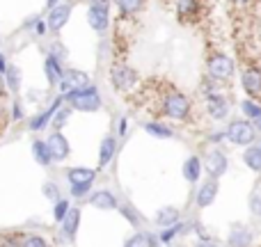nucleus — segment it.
Here are the masks:
<instances>
[{"mask_svg":"<svg viewBox=\"0 0 261 247\" xmlns=\"http://www.w3.org/2000/svg\"><path fill=\"white\" fill-rule=\"evenodd\" d=\"M69 208H71V204H69L67 199L60 197L58 202H55V208H53V217H55V222H62V217L69 213Z\"/></svg>","mask_w":261,"mask_h":247,"instance_id":"nucleus-34","label":"nucleus"},{"mask_svg":"<svg viewBox=\"0 0 261 247\" xmlns=\"http://www.w3.org/2000/svg\"><path fill=\"white\" fill-rule=\"evenodd\" d=\"M71 12H73V3H71V0H62L60 5L50 7L48 9V16H46V28H48V32L58 35V32L69 23Z\"/></svg>","mask_w":261,"mask_h":247,"instance_id":"nucleus-10","label":"nucleus"},{"mask_svg":"<svg viewBox=\"0 0 261 247\" xmlns=\"http://www.w3.org/2000/svg\"><path fill=\"white\" fill-rule=\"evenodd\" d=\"M218 190H220V183H218L216 179H208L206 176V181H202L197 193H195V206H197L199 211L213 206V202H216V197H218Z\"/></svg>","mask_w":261,"mask_h":247,"instance_id":"nucleus-13","label":"nucleus"},{"mask_svg":"<svg viewBox=\"0 0 261 247\" xmlns=\"http://www.w3.org/2000/svg\"><path fill=\"white\" fill-rule=\"evenodd\" d=\"M62 236L64 238H69V240H73L76 238V234H78V227H81V211L78 208H69V213L62 217Z\"/></svg>","mask_w":261,"mask_h":247,"instance_id":"nucleus-24","label":"nucleus"},{"mask_svg":"<svg viewBox=\"0 0 261 247\" xmlns=\"http://www.w3.org/2000/svg\"><path fill=\"white\" fill-rule=\"evenodd\" d=\"M206 140H208V144H211V147H218L220 142H227V140H225V128H222V130H211V135H206Z\"/></svg>","mask_w":261,"mask_h":247,"instance_id":"nucleus-39","label":"nucleus"},{"mask_svg":"<svg viewBox=\"0 0 261 247\" xmlns=\"http://www.w3.org/2000/svg\"><path fill=\"white\" fill-rule=\"evenodd\" d=\"M142 128H144V133L156 140H172L176 135L174 126L170 122H161V119H149V122H144Z\"/></svg>","mask_w":261,"mask_h":247,"instance_id":"nucleus-16","label":"nucleus"},{"mask_svg":"<svg viewBox=\"0 0 261 247\" xmlns=\"http://www.w3.org/2000/svg\"><path fill=\"white\" fill-rule=\"evenodd\" d=\"M158 113L172 124H186L193 117V101L176 87H167L161 94Z\"/></svg>","mask_w":261,"mask_h":247,"instance_id":"nucleus-1","label":"nucleus"},{"mask_svg":"<svg viewBox=\"0 0 261 247\" xmlns=\"http://www.w3.org/2000/svg\"><path fill=\"white\" fill-rule=\"evenodd\" d=\"M174 14L176 21L184 25L199 21V16L204 14V0H174Z\"/></svg>","mask_w":261,"mask_h":247,"instance_id":"nucleus-11","label":"nucleus"},{"mask_svg":"<svg viewBox=\"0 0 261 247\" xmlns=\"http://www.w3.org/2000/svg\"><path fill=\"white\" fill-rule=\"evenodd\" d=\"M254 3H257V0H229V5L236 12H245V9H250Z\"/></svg>","mask_w":261,"mask_h":247,"instance_id":"nucleus-40","label":"nucleus"},{"mask_svg":"<svg viewBox=\"0 0 261 247\" xmlns=\"http://www.w3.org/2000/svg\"><path fill=\"white\" fill-rule=\"evenodd\" d=\"M90 206L99 208V211H115L119 206V202L110 190H96V193L90 195Z\"/></svg>","mask_w":261,"mask_h":247,"instance_id":"nucleus-20","label":"nucleus"},{"mask_svg":"<svg viewBox=\"0 0 261 247\" xmlns=\"http://www.w3.org/2000/svg\"><path fill=\"white\" fill-rule=\"evenodd\" d=\"M243 162L248 170H252L254 174H261V140L257 138L252 144H248L243 151Z\"/></svg>","mask_w":261,"mask_h":247,"instance_id":"nucleus-22","label":"nucleus"},{"mask_svg":"<svg viewBox=\"0 0 261 247\" xmlns=\"http://www.w3.org/2000/svg\"><path fill=\"white\" fill-rule=\"evenodd\" d=\"M144 3H147V0H115V5H117L119 14H122L124 18L138 16V14L144 9Z\"/></svg>","mask_w":261,"mask_h":247,"instance_id":"nucleus-26","label":"nucleus"},{"mask_svg":"<svg viewBox=\"0 0 261 247\" xmlns=\"http://www.w3.org/2000/svg\"><path fill=\"white\" fill-rule=\"evenodd\" d=\"M60 105H64V99H62V94H60L58 99H55L53 103H50L48 108L44 110V113H39V115H37V117H32V122H30V128H32V130H44L46 126L50 124V119H53V115L58 113V108H60Z\"/></svg>","mask_w":261,"mask_h":247,"instance_id":"nucleus-21","label":"nucleus"},{"mask_svg":"<svg viewBox=\"0 0 261 247\" xmlns=\"http://www.w3.org/2000/svg\"><path fill=\"white\" fill-rule=\"evenodd\" d=\"M60 3H62V0H46V7H55V5H60Z\"/></svg>","mask_w":261,"mask_h":247,"instance_id":"nucleus-46","label":"nucleus"},{"mask_svg":"<svg viewBox=\"0 0 261 247\" xmlns=\"http://www.w3.org/2000/svg\"><path fill=\"white\" fill-rule=\"evenodd\" d=\"M252 124H254V128H257V133L261 135V117H259V119H254Z\"/></svg>","mask_w":261,"mask_h":247,"instance_id":"nucleus-47","label":"nucleus"},{"mask_svg":"<svg viewBox=\"0 0 261 247\" xmlns=\"http://www.w3.org/2000/svg\"><path fill=\"white\" fill-rule=\"evenodd\" d=\"M87 23L94 32L106 35L110 28V0H92L87 7Z\"/></svg>","mask_w":261,"mask_h":247,"instance_id":"nucleus-8","label":"nucleus"},{"mask_svg":"<svg viewBox=\"0 0 261 247\" xmlns=\"http://www.w3.org/2000/svg\"><path fill=\"white\" fill-rule=\"evenodd\" d=\"M202 165H204V174H206L208 179L220 181L222 176L229 172V156H227L220 147H208L202 158Z\"/></svg>","mask_w":261,"mask_h":247,"instance_id":"nucleus-7","label":"nucleus"},{"mask_svg":"<svg viewBox=\"0 0 261 247\" xmlns=\"http://www.w3.org/2000/svg\"><path fill=\"white\" fill-rule=\"evenodd\" d=\"M241 113L245 115V119H250V122H254V119L261 117V101L259 99H245L241 101Z\"/></svg>","mask_w":261,"mask_h":247,"instance_id":"nucleus-29","label":"nucleus"},{"mask_svg":"<svg viewBox=\"0 0 261 247\" xmlns=\"http://www.w3.org/2000/svg\"><path fill=\"white\" fill-rule=\"evenodd\" d=\"M181 174H184V179L188 181V183H199V179H202L204 174V165H202V158L197 156V153H193V156H188L184 160V167H181Z\"/></svg>","mask_w":261,"mask_h":247,"instance_id":"nucleus-18","label":"nucleus"},{"mask_svg":"<svg viewBox=\"0 0 261 247\" xmlns=\"http://www.w3.org/2000/svg\"><path fill=\"white\" fill-rule=\"evenodd\" d=\"M44 197L50 199V202H58V199H60V188H58V183H53V181L44 183Z\"/></svg>","mask_w":261,"mask_h":247,"instance_id":"nucleus-36","label":"nucleus"},{"mask_svg":"<svg viewBox=\"0 0 261 247\" xmlns=\"http://www.w3.org/2000/svg\"><path fill=\"white\" fill-rule=\"evenodd\" d=\"M241 90L250 96V99H259L261 96V67L259 64H245L241 69Z\"/></svg>","mask_w":261,"mask_h":247,"instance_id":"nucleus-9","label":"nucleus"},{"mask_svg":"<svg viewBox=\"0 0 261 247\" xmlns=\"http://www.w3.org/2000/svg\"><path fill=\"white\" fill-rule=\"evenodd\" d=\"M12 117L16 119V122H21V119L25 117V113H23V103H21V101H14V105H12Z\"/></svg>","mask_w":261,"mask_h":247,"instance_id":"nucleus-41","label":"nucleus"},{"mask_svg":"<svg viewBox=\"0 0 261 247\" xmlns=\"http://www.w3.org/2000/svg\"><path fill=\"white\" fill-rule=\"evenodd\" d=\"M117 149H119L117 138L106 135V138L101 140V144H99V167L110 165V162H113V158L117 156Z\"/></svg>","mask_w":261,"mask_h":247,"instance_id":"nucleus-23","label":"nucleus"},{"mask_svg":"<svg viewBox=\"0 0 261 247\" xmlns=\"http://www.w3.org/2000/svg\"><path fill=\"white\" fill-rule=\"evenodd\" d=\"M7 85H5V76L3 73H0V99H5V96H7Z\"/></svg>","mask_w":261,"mask_h":247,"instance_id":"nucleus-44","label":"nucleus"},{"mask_svg":"<svg viewBox=\"0 0 261 247\" xmlns=\"http://www.w3.org/2000/svg\"><path fill=\"white\" fill-rule=\"evenodd\" d=\"M62 99L67 105H71V110H78V113H96L103 108V96H101L99 87L92 83L81 90L67 92V94H62Z\"/></svg>","mask_w":261,"mask_h":247,"instance_id":"nucleus-2","label":"nucleus"},{"mask_svg":"<svg viewBox=\"0 0 261 247\" xmlns=\"http://www.w3.org/2000/svg\"><path fill=\"white\" fill-rule=\"evenodd\" d=\"M90 188H92V183H81V185H71V197H76V199L85 197V195H90Z\"/></svg>","mask_w":261,"mask_h":247,"instance_id":"nucleus-38","label":"nucleus"},{"mask_svg":"<svg viewBox=\"0 0 261 247\" xmlns=\"http://www.w3.org/2000/svg\"><path fill=\"white\" fill-rule=\"evenodd\" d=\"M259 138L257 128H254V124L250 122V119L245 117H239V119H231L229 124L225 126V140L229 144H234V147H248V144H252L254 140Z\"/></svg>","mask_w":261,"mask_h":247,"instance_id":"nucleus-6","label":"nucleus"},{"mask_svg":"<svg viewBox=\"0 0 261 247\" xmlns=\"http://www.w3.org/2000/svg\"><path fill=\"white\" fill-rule=\"evenodd\" d=\"M117 135H119V138H126V135H128V119L126 117H119V122H117Z\"/></svg>","mask_w":261,"mask_h":247,"instance_id":"nucleus-42","label":"nucleus"},{"mask_svg":"<svg viewBox=\"0 0 261 247\" xmlns=\"http://www.w3.org/2000/svg\"><path fill=\"white\" fill-rule=\"evenodd\" d=\"M204 103V113L208 115V119L213 122H227L231 115V99L225 94V87L216 92H206V94H199Z\"/></svg>","mask_w":261,"mask_h":247,"instance_id":"nucleus-4","label":"nucleus"},{"mask_svg":"<svg viewBox=\"0 0 261 247\" xmlns=\"http://www.w3.org/2000/svg\"><path fill=\"white\" fill-rule=\"evenodd\" d=\"M21 247H48V243H46V238H41V236L30 234L21 240Z\"/></svg>","mask_w":261,"mask_h":247,"instance_id":"nucleus-35","label":"nucleus"},{"mask_svg":"<svg viewBox=\"0 0 261 247\" xmlns=\"http://www.w3.org/2000/svg\"><path fill=\"white\" fill-rule=\"evenodd\" d=\"M195 247H220V245H218L216 240H213L211 236H208V238H199L197 243H195Z\"/></svg>","mask_w":261,"mask_h":247,"instance_id":"nucleus-43","label":"nucleus"},{"mask_svg":"<svg viewBox=\"0 0 261 247\" xmlns=\"http://www.w3.org/2000/svg\"><path fill=\"white\" fill-rule=\"evenodd\" d=\"M46 144H48V151H50V158H53V162H62L69 158V153H71V147H69V140L64 138L60 130H53V133L48 135V140H46Z\"/></svg>","mask_w":261,"mask_h":247,"instance_id":"nucleus-14","label":"nucleus"},{"mask_svg":"<svg viewBox=\"0 0 261 247\" xmlns=\"http://www.w3.org/2000/svg\"><path fill=\"white\" fill-rule=\"evenodd\" d=\"M206 76L213 78L218 83L229 85V80L236 76V62L231 55H227L225 50H211L206 55Z\"/></svg>","mask_w":261,"mask_h":247,"instance_id":"nucleus-3","label":"nucleus"},{"mask_svg":"<svg viewBox=\"0 0 261 247\" xmlns=\"http://www.w3.org/2000/svg\"><path fill=\"white\" fill-rule=\"evenodd\" d=\"M227 247H254V231L250 225L234 222L227 229Z\"/></svg>","mask_w":261,"mask_h":247,"instance_id":"nucleus-12","label":"nucleus"},{"mask_svg":"<svg viewBox=\"0 0 261 247\" xmlns=\"http://www.w3.org/2000/svg\"><path fill=\"white\" fill-rule=\"evenodd\" d=\"M32 156H35V160L39 162V165H50V162H53L46 140H35V144H32Z\"/></svg>","mask_w":261,"mask_h":247,"instance_id":"nucleus-28","label":"nucleus"},{"mask_svg":"<svg viewBox=\"0 0 261 247\" xmlns=\"http://www.w3.org/2000/svg\"><path fill=\"white\" fill-rule=\"evenodd\" d=\"M179 220H184V213H181L176 206H161L156 213H153V225H156L158 229L172 227V225H176Z\"/></svg>","mask_w":261,"mask_h":247,"instance_id":"nucleus-17","label":"nucleus"},{"mask_svg":"<svg viewBox=\"0 0 261 247\" xmlns=\"http://www.w3.org/2000/svg\"><path fill=\"white\" fill-rule=\"evenodd\" d=\"M48 53L53 55V58H58L60 62H64V60H67V48H64V46L60 44V41H53V44H50Z\"/></svg>","mask_w":261,"mask_h":247,"instance_id":"nucleus-37","label":"nucleus"},{"mask_svg":"<svg viewBox=\"0 0 261 247\" xmlns=\"http://www.w3.org/2000/svg\"><path fill=\"white\" fill-rule=\"evenodd\" d=\"M108 78L113 90L122 92V94H130L135 92V87L140 85V73L133 67H128L126 62H113L108 69Z\"/></svg>","mask_w":261,"mask_h":247,"instance_id":"nucleus-5","label":"nucleus"},{"mask_svg":"<svg viewBox=\"0 0 261 247\" xmlns=\"http://www.w3.org/2000/svg\"><path fill=\"white\" fill-rule=\"evenodd\" d=\"M85 85H90V76H87L85 71H81V69H64V76L58 87L62 94H67V92L81 90V87H85Z\"/></svg>","mask_w":261,"mask_h":247,"instance_id":"nucleus-15","label":"nucleus"},{"mask_svg":"<svg viewBox=\"0 0 261 247\" xmlns=\"http://www.w3.org/2000/svg\"><path fill=\"white\" fill-rule=\"evenodd\" d=\"M94 179H96V170H90V167H71L67 172V181L71 185L94 183Z\"/></svg>","mask_w":261,"mask_h":247,"instance_id":"nucleus-25","label":"nucleus"},{"mask_svg":"<svg viewBox=\"0 0 261 247\" xmlns=\"http://www.w3.org/2000/svg\"><path fill=\"white\" fill-rule=\"evenodd\" d=\"M71 113H73V110H71V105H60V108H58V113H55V115H53V119H50V124H53V128H55V130H60V128H62V126L69 122V117H71Z\"/></svg>","mask_w":261,"mask_h":247,"instance_id":"nucleus-32","label":"nucleus"},{"mask_svg":"<svg viewBox=\"0 0 261 247\" xmlns=\"http://www.w3.org/2000/svg\"><path fill=\"white\" fill-rule=\"evenodd\" d=\"M248 208H250V215L261 220V185L250 193V199H248Z\"/></svg>","mask_w":261,"mask_h":247,"instance_id":"nucleus-31","label":"nucleus"},{"mask_svg":"<svg viewBox=\"0 0 261 247\" xmlns=\"http://www.w3.org/2000/svg\"><path fill=\"white\" fill-rule=\"evenodd\" d=\"M7 67H9V64H7V58H5V55L0 53V73L7 71Z\"/></svg>","mask_w":261,"mask_h":247,"instance_id":"nucleus-45","label":"nucleus"},{"mask_svg":"<svg viewBox=\"0 0 261 247\" xmlns=\"http://www.w3.org/2000/svg\"><path fill=\"white\" fill-rule=\"evenodd\" d=\"M44 76H46V80H48L50 87H58L60 80H62V76H64L62 62H60L58 58H53L50 53H46V60H44Z\"/></svg>","mask_w":261,"mask_h":247,"instance_id":"nucleus-19","label":"nucleus"},{"mask_svg":"<svg viewBox=\"0 0 261 247\" xmlns=\"http://www.w3.org/2000/svg\"><path fill=\"white\" fill-rule=\"evenodd\" d=\"M117 211L122 213L124 217H126V220H128V225H130V227H135V229L144 225V215L138 211V208L133 206V204H119V206H117Z\"/></svg>","mask_w":261,"mask_h":247,"instance_id":"nucleus-27","label":"nucleus"},{"mask_svg":"<svg viewBox=\"0 0 261 247\" xmlns=\"http://www.w3.org/2000/svg\"><path fill=\"white\" fill-rule=\"evenodd\" d=\"M5 76V85H7V90L9 92H18L21 90V69L18 67H7V71L3 73Z\"/></svg>","mask_w":261,"mask_h":247,"instance_id":"nucleus-30","label":"nucleus"},{"mask_svg":"<svg viewBox=\"0 0 261 247\" xmlns=\"http://www.w3.org/2000/svg\"><path fill=\"white\" fill-rule=\"evenodd\" d=\"M124 247H149V234L147 231H135L133 236H128Z\"/></svg>","mask_w":261,"mask_h":247,"instance_id":"nucleus-33","label":"nucleus"}]
</instances>
